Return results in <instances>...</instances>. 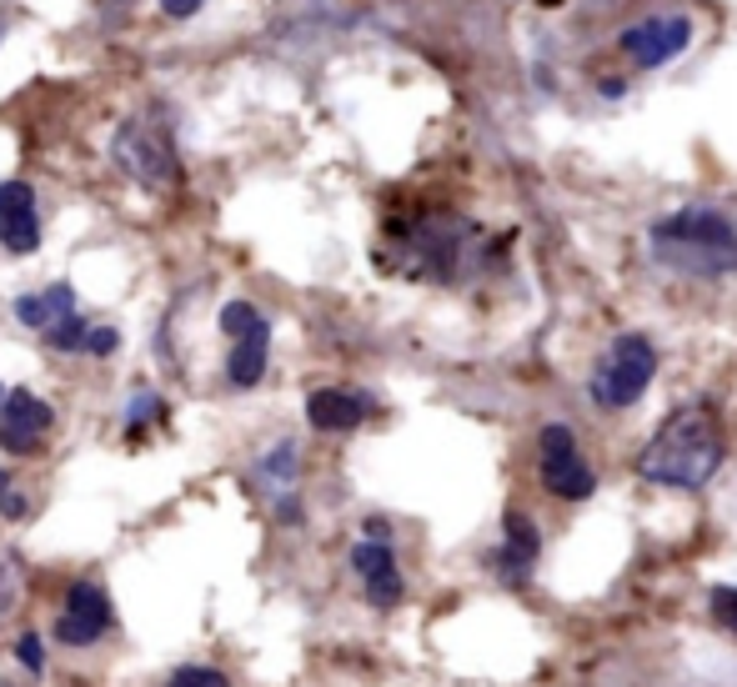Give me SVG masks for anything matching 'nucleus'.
<instances>
[{
    "mask_svg": "<svg viewBox=\"0 0 737 687\" xmlns=\"http://www.w3.org/2000/svg\"><path fill=\"white\" fill-rule=\"evenodd\" d=\"M266 356H272V327H266V317H262L237 336V346H231V356H227L231 387H241V391L256 387V381L266 377Z\"/></svg>",
    "mask_w": 737,
    "mask_h": 687,
    "instance_id": "13",
    "label": "nucleus"
},
{
    "mask_svg": "<svg viewBox=\"0 0 737 687\" xmlns=\"http://www.w3.org/2000/svg\"><path fill=\"white\" fill-rule=\"evenodd\" d=\"M647 251L667 272L692 276V282H723L737 272V226L713 206H682L653 221Z\"/></svg>",
    "mask_w": 737,
    "mask_h": 687,
    "instance_id": "2",
    "label": "nucleus"
},
{
    "mask_svg": "<svg viewBox=\"0 0 737 687\" xmlns=\"http://www.w3.org/2000/svg\"><path fill=\"white\" fill-rule=\"evenodd\" d=\"M15 657L25 663V673H46V642H41V632H21V642H15Z\"/></svg>",
    "mask_w": 737,
    "mask_h": 687,
    "instance_id": "21",
    "label": "nucleus"
},
{
    "mask_svg": "<svg viewBox=\"0 0 737 687\" xmlns=\"http://www.w3.org/2000/svg\"><path fill=\"white\" fill-rule=\"evenodd\" d=\"M251 321H262V311L251 307V301H227V307H221V332L227 336H241Z\"/></svg>",
    "mask_w": 737,
    "mask_h": 687,
    "instance_id": "20",
    "label": "nucleus"
},
{
    "mask_svg": "<svg viewBox=\"0 0 737 687\" xmlns=\"http://www.w3.org/2000/svg\"><path fill=\"white\" fill-rule=\"evenodd\" d=\"M537 552H542V533H537V522L527 512H502V547L492 552V568L507 587H527L537 568Z\"/></svg>",
    "mask_w": 737,
    "mask_h": 687,
    "instance_id": "10",
    "label": "nucleus"
},
{
    "mask_svg": "<svg viewBox=\"0 0 737 687\" xmlns=\"http://www.w3.org/2000/svg\"><path fill=\"white\" fill-rule=\"evenodd\" d=\"M116 628V612H111V597L101 582H71L66 587V612L56 617V628H50V638L60 642V648H95V642L106 638V632Z\"/></svg>",
    "mask_w": 737,
    "mask_h": 687,
    "instance_id": "7",
    "label": "nucleus"
},
{
    "mask_svg": "<svg viewBox=\"0 0 737 687\" xmlns=\"http://www.w3.org/2000/svg\"><path fill=\"white\" fill-rule=\"evenodd\" d=\"M25 512H31V502L21 497V492H5V497H0V517H11V522H21Z\"/></svg>",
    "mask_w": 737,
    "mask_h": 687,
    "instance_id": "25",
    "label": "nucleus"
},
{
    "mask_svg": "<svg viewBox=\"0 0 737 687\" xmlns=\"http://www.w3.org/2000/svg\"><path fill=\"white\" fill-rule=\"evenodd\" d=\"M166 687H231L221 667H206V663H186L166 677Z\"/></svg>",
    "mask_w": 737,
    "mask_h": 687,
    "instance_id": "18",
    "label": "nucleus"
},
{
    "mask_svg": "<svg viewBox=\"0 0 737 687\" xmlns=\"http://www.w3.org/2000/svg\"><path fill=\"white\" fill-rule=\"evenodd\" d=\"M371 416V397L352 387H316L307 397V422L316 432H357Z\"/></svg>",
    "mask_w": 737,
    "mask_h": 687,
    "instance_id": "12",
    "label": "nucleus"
},
{
    "mask_svg": "<svg viewBox=\"0 0 737 687\" xmlns=\"http://www.w3.org/2000/svg\"><path fill=\"white\" fill-rule=\"evenodd\" d=\"M537 472H542V486L562 502H587L597 492V472L587 467L572 427H562V422H548L537 437Z\"/></svg>",
    "mask_w": 737,
    "mask_h": 687,
    "instance_id": "5",
    "label": "nucleus"
},
{
    "mask_svg": "<svg viewBox=\"0 0 737 687\" xmlns=\"http://www.w3.org/2000/svg\"><path fill=\"white\" fill-rule=\"evenodd\" d=\"M727 457L723 422L707 402H688L667 416L663 427L647 437L637 451V477L653 486H672V492H702L717 477Z\"/></svg>",
    "mask_w": 737,
    "mask_h": 687,
    "instance_id": "1",
    "label": "nucleus"
},
{
    "mask_svg": "<svg viewBox=\"0 0 737 687\" xmlns=\"http://www.w3.org/2000/svg\"><path fill=\"white\" fill-rule=\"evenodd\" d=\"M0 687H11V683H0Z\"/></svg>",
    "mask_w": 737,
    "mask_h": 687,
    "instance_id": "30",
    "label": "nucleus"
},
{
    "mask_svg": "<svg viewBox=\"0 0 737 687\" xmlns=\"http://www.w3.org/2000/svg\"><path fill=\"white\" fill-rule=\"evenodd\" d=\"M537 5H562V0H537Z\"/></svg>",
    "mask_w": 737,
    "mask_h": 687,
    "instance_id": "28",
    "label": "nucleus"
},
{
    "mask_svg": "<svg viewBox=\"0 0 737 687\" xmlns=\"http://www.w3.org/2000/svg\"><path fill=\"white\" fill-rule=\"evenodd\" d=\"M707 603H713L717 622H723V628L737 638V587H713V593H707Z\"/></svg>",
    "mask_w": 737,
    "mask_h": 687,
    "instance_id": "22",
    "label": "nucleus"
},
{
    "mask_svg": "<svg viewBox=\"0 0 737 687\" xmlns=\"http://www.w3.org/2000/svg\"><path fill=\"white\" fill-rule=\"evenodd\" d=\"M352 568H357L361 587H367V603L371 607H396L406 593V582H402V568H396V552L387 537H361L357 547H352Z\"/></svg>",
    "mask_w": 737,
    "mask_h": 687,
    "instance_id": "9",
    "label": "nucleus"
},
{
    "mask_svg": "<svg viewBox=\"0 0 737 687\" xmlns=\"http://www.w3.org/2000/svg\"><path fill=\"white\" fill-rule=\"evenodd\" d=\"M71 311H76V291L66 282L46 286V291H31V297H15V321L31 327V332H46V327H56Z\"/></svg>",
    "mask_w": 737,
    "mask_h": 687,
    "instance_id": "15",
    "label": "nucleus"
},
{
    "mask_svg": "<svg viewBox=\"0 0 737 687\" xmlns=\"http://www.w3.org/2000/svg\"><path fill=\"white\" fill-rule=\"evenodd\" d=\"M201 5H206V0H161V11H166L171 21H191Z\"/></svg>",
    "mask_w": 737,
    "mask_h": 687,
    "instance_id": "24",
    "label": "nucleus"
},
{
    "mask_svg": "<svg viewBox=\"0 0 737 687\" xmlns=\"http://www.w3.org/2000/svg\"><path fill=\"white\" fill-rule=\"evenodd\" d=\"M46 346L50 352H81V342H85V317L81 311H71V317H60L56 327H46Z\"/></svg>",
    "mask_w": 737,
    "mask_h": 687,
    "instance_id": "16",
    "label": "nucleus"
},
{
    "mask_svg": "<svg viewBox=\"0 0 737 687\" xmlns=\"http://www.w3.org/2000/svg\"><path fill=\"white\" fill-rule=\"evenodd\" d=\"M116 156L136 171V176L146 181V186H166V181L176 176V167H171V151H166V146H161V141H151V136H141L136 126H126V130H120Z\"/></svg>",
    "mask_w": 737,
    "mask_h": 687,
    "instance_id": "14",
    "label": "nucleus"
},
{
    "mask_svg": "<svg viewBox=\"0 0 737 687\" xmlns=\"http://www.w3.org/2000/svg\"><path fill=\"white\" fill-rule=\"evenodd\" d=\"M262 477H272V482H291V477H297V442H276L272 457L262 462Z\"/></svg>",
    "mask_w": 737,
    "mask_h": 687,
    "instance_id": "19",
    "label": "nucleus"
},
{
    "mask_svg": "<svg viewBox=\"0 0 737 687\" xmlns=\"http://www.w3.org/2000/svg\"><path fill=\"white\" fill-rule=\"evenodd\" d=\"M5 492H11V472H5V467H0V497H5Z\"/></svg>",
    "mask_w": 737,
    "mask_h": 687,
    "instance_id": "27",
    "label": "nucleus"
},
{
    "mask_svg": "<svg viewBox=\"0 0 737 687\" xmlns=\"http://www.w3.org/2000/svg\"><path fill=\"white\" fill-rule=\"evenodd\" d=\"M0 247L15 251V256H31L41 247L36 191L25 181H0Z\"/></svg>",
    "mask_w": 737,
    "mask_h": 687,
    "instance_id": "11",
    "label": "nucleus"
},
{
    "mask_svg": "<svg viewBox=\"0 0 737 687\" xmlns=\"http://www.w3.org/2000/svg\"><path fill=\"white\" fill-rule=\"evenodd\" d=\"M622 56L637 66V71H657L667 60H678L692 46V15L672 11V15H647V21L627 25L618 36Z\"/></svg>",
    "mask_w": 737,
    "mask_h": 687,
    "instance_id": "6",
    "label": "nucleus"
},
{
    "mask_svg": "<svg viewBox=\"0 0 737 687\" xmlns=\"http://www.w3.org/2000/svg\"><path fill=\"white\" fill-rule=\"evenodd\" d=\"M367 537H387V542H392V527H387L381 517H367Z\"/></svg>",
    "mask_w": 737,
    "mask_h": 687,
    "instance_id": "26",
    "label": "nucleus"
},
{
    "mask_svg": "<svg viewBox=\"0 0 737 687\" xmlns=\"http://www.w3.org/2000/svg\"><path fill=\"white\" fill-rule=\"evenodd\" d=\"M653 377H657V346L643 332H622V336H612V346H607L602 362L592 367L587 391H592V402L607 407V412H627V407L643 402V391L653 387Z\"/></svg>",
    "mask_w": 737,
    "mask_h": 687,
    "instance_id": "4",
    "label": "nucleus"
},
{
    "mask_svg": "<svg viewBox=\"0 0 737 687\" xmlns=\"http://www.w3.org/2000/svg\"><path fill=\"white\" fill-rule=\"evenodd\" d=\"M151 422H166V402H161L156 391H136L131 412H126V432H141V427H151Z\"/></svg>",
    "mask_w": 737,
    "mask_h": 687,
    "instance_id": "17",
    "label": "nucleus"
},
{
    "mask_svg": "<svg viewBox=\"0 0 737 687\" xmlns=\"http://www.w3.org/2000/svg\"><path fill=\"white\" fill-rule=\"evenodd\" d=\"M56 422L50 402L31 397V391H5V407H0V447L11 451V457H36L46 447V432Z\"/></svg>",
    "mask_w": 737,
    "mask_h": 687,
    "instance_id": "8",
    "label": "nucleus"
},
{
    "mask_svg": "<svg viewBox=\"0 0 737 687\" xmlns=\"http://www.w3.org/2000/svg\"><path fill=\"white\" fill-rule=\"evenodd\" d=\"M116 346H120V332H116V327H85V342H81L85 356H111Z\"/></svg>",
    "mask_w": 737,
    "mask_h": 687,
    "instance_id": "23",
    "label": "nucleus"
},
{
    "mask_svg": "<svg viewBox=\"0 0 737 687\" xmlns=\"http://www.w3.org/2000/svg\"><path fill=\"white\" fill-rule=\"evenodd\" d=\"M0 407H5V387H0Z\"/></svg>",
    "mask_w": 737,
    "mask_h": 687,
    "instance_id": "29",
    "label": "nucleus"
},
{
    "mask_svg": "<svg viewBox=\"0 0 737 687\" xmlns=\"http://www.w3.org/2000/svg\"><path fill=\"white\" fill-rule=\"evenodd\" d=\"M392 237L402 241V261L412 276H431V282H457L462 266L472 261L476 226L452 211H427L406 226H392Z\"/></svg>",
    "mask_w": 737,
    "mask_h": 687,
    "instance_id": "3",
    "label": "nucleus"
}]
</instances>
